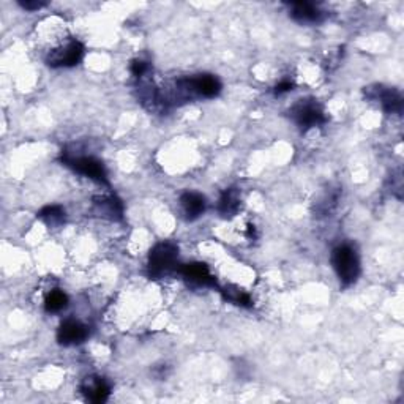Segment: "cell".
<instances>
[{
  "label": "cell",
  "instance_id": "cell-1",
  "mask_svg": "<svg viewBox=\"0 0 404 404\" xmlns=\"http://www.w3.org/2000/svg\"><path fill=\"white\" fill-rule=\"evenodd\" d=\"M332 264L343 286H351L360 275L358 254L351 245H340L332 253Z\"/></svg>",
  "mask_w": 404,
  "mask_h": 404
},
{
  "label": "cell",
  "instance_id": "cell-2",
  "mask_svg": "<svg viewBox=\"0 0 404 404\" xmlns=\"http://www.w3.org/2000/svg\"><path fill=\"white\" fill-rule=\"evenodd\" d=\"M179 256L177 245L171 242H161L155 245L148 254V273L153 278H160L169 273L176 267Z\"/></svg>",
  "mask_w": 404,
  "mask_h": 404
},
{
  "label": "cell",
  "instance_id": "cell-3",
  "mask_svg": "<svg viewBox=\"0 0 404 404\" xmlns=\"http://www.w3.org/2000/svg\"><path fill=\"white\" fill-rule=\"evenodd\" d=\"M291 117L297 123V127L303 130H309L313 127L324 125L327 122V117L324 111L314 99H300L294 108L291 109Z\"/></svg>",
  "mask_w": 404,
  "mask_h": 404
},
{
  "label": "cell",
  "instance_id": "cell-4",
  "mask_svg": "<svg viewBox=\"0 0 404 404\" xmlns=\"http://www.w3.org/2000/svg\"><path fill=\"white\" fill-rule=\"evenodd\" d=\"M180 90L186 95H196L204 98H214L221 92V83L212 74H197L195 78H185L177 81Z\"/></svg>",
  "mask_w": 404,
  "mask_h": 404
},
{
  "label": "cell",
  "instance_id": "cell-5",
  "mask_svg": "<svg viewBox=\"0 0 404 404\" xmlns=\"http://www.w3.org/2000/svg\"><path fill=\"white\" fill-rule=\"evenodd\" d=\"M62 161H64L67 166L73 167V169L76 172L83 174V176L95 180V182H98V183L108 185V174H106V169H104L102 161H98L92 157L74 158V157H68V155L62 157Z\"/></svg>",
  "mask_w": 404,
  "mask_h": 404
},
{
  "label": "cell",
  "instance_id": "cell-6",
  "mask_svg": "<svg viewBox=\"0 0 404 404\" xmlns=\"http://www.w3.org/2000/svg\"><path fill=\"white\" fill-rule=\"evenodd\" d=\"M84 55V46L79 41H70L65 48L55 49L48 55V65L49 67H74L78 65Z\"/></svg>",
  "mask_w": 404,
  "mask_h": 404
},
{
  "label": "cell",
  "instance_id": "cell-7",
  "mask_svg": "<svg viewBox=\"0 0 404 404\" xmlns=\"http://www.w3.org/2000/svg\"><path fill=\"white\" fill-rule=\"evenodd\" d=\"M365 95L370 99H377L385 113H389V114L401 113L403 98L400 93L393 89H389V87H384V85H375V87H368V89H365Z\"/></svg>",
  "mask_w": 404,
  "mask_h": 404
},
{
  "label": "cell",
  "instance_id": "cell-8",
  "mask_svg": "<svg viewBox=\"0 0 404 404\" xmlns=\"http://www.w3.org/2000/svg\"><path fill=\"white\" fill-rule=\"evenodd\" d=\"M87 337H89V328L76 319L64 321L57 330V341L64 346L81 344Z\"/></svg>",
  "mask_w": 404,
  "mask_h": 404
},
{
  "label": "cell",
  "instance_id": "cell-9",
  "mask_svg": "<svg viewBox=\"0 0 404 404\" xmlns=\"http://www.w3.org/2000/svg\"><path fill=\"white\" fill-rule=\"evenodd\" d=\"M179 272L182 273L185 279H188V281L197 286H210V288H216V286H218L215 277L210 273L209 267L204 263L185 264L180 267Z\"/></svg>",
  "mask_w": 404,
  "mask_h": 404
},
{
  "label": "cell",
  "instance_id": "cell-10",
  "mask_svg": "<svg viewBox=\"0 0 404 404\" xmlns=\"http://www.w3.org/2000/svg\"><path fill=\"white\" fill-rule=\"evenodd\" d=\"M289 15L297 22L314 24L324 20V11L312 2H292L289 5Z\"/></svg>",
  "mask_w": 404,
  "mask_h": 404
},
{
  "label": "cell",
  "instance_id": "cell-11",
  "mask_svg": "<svg viewBox=\"0 0 404 404\" xmlns=\"http://www.w3.org/2000/svg\"><path fill=\"white\" fill-rule=\"evenodd\" d=\"M81 391L92 403H104L109 398L111 389L103 377L90 376L84 379L83 385H81Z\"/></svg>",
  "mask_w": 404,
  "mask_h": 404
},
{
  "label": "cell",
  "instance_id": "cell-12",
  "mask_svg": "<svg viewBox=\"0 0 404 404\" xmlns=\"http://www.w3.org/2000/svg\"><path fill=\"white\" fill-rule=\"evenodd\" d=\"M180 204H182L186 220H190V221L199 218V216L206 212V207H207L206 197L195 191L183 193V195L180 196Z\"/></svg>",
  "mask_w": 404,
  "mask_h": 404
},
{
  "label": "cell",
  "instance_id": "cell-13",
  "mask_svg": "<svg viewBox=\"0 0 404 404\" xmlns=\"http://www.w3.org/2000/svg\"><path fill=\"white\" fill-rule=\"evenodd\" d=\"M93 202H95V210L102 216H106V218H111V220L122 218L123 206L117 197L114 196L95 197L93 199Z\"/></svg>",
  "mask_w": 404,
  "mask_h": 404
},
{
  "label": "cell",
  "instance_id": "cell-14",
  "mask_svg": "<svg viewBox=\"0 0 404 404\" xmlns=\"http://www.w3.org/2000/svg\"><path fill=\"white\" fill-rule=\"evenodd\" d=\"M240 209V196L237 188H228L218 202V212L223 216H234Z\"/></svg>",
  "mask_w": 404,
  "mask_h": 404
},
{
  "label": "cell",
  "instance_id": "cell-15",
  "mask_svg": "<svg viewBox=\"0 0 404 404\" xmlns=\"http://www.w3.org/2000/svg\"><path fill=\"white\" fill-rule=\"evenodd\" d=\"M223 297L226 298L228 302L234 303V305H239V307H245V308H251L253 307V300L250 294H246L245 291H242L239 288H235V286H228L221 291Z\"/></svg>",
  "mask_w": 404,
  "mask_h": 404
},
{
  "label": "cell",
  "instance_id": "cell-16",
  "mask_svg": "<svg viewBox=\"0 0 404 404\" xmlns=\"http://www.w3.org/2000/svg\"><path fill=\"white\" fill-rule=\"evenodd\" d=\"M68 307V295L64 291L54 289L48 294L45 300V309L48 313H59Z\"/></svg>",
  "mask_w": 404,
  "mask_h": 404
},
{
  "label": "cell",
  "instance_id": "cell-17",
  "mask_svg": "<svg viewBox=\"0 0 404 404\" xmlns=\"http://www.w3.org/2000/svg\"><path fill=\"white\" fill-rule=\"evenodd\" d=\"M40 218L49 226H57L65 220V210L60 206H46L39 212Z\"/></svg>",
  "mask_w": 404,
  "mask_h": 404
},
{
  "label": "cell",
  "instance_id": "cell-18",
  "mask_svg": "<svg viewBox=\"0 0 404 404\" xmlns=\"http://www.w3.org/2000/svg\"><path fill=\"white\" fill-rule=\"evenodd\" d=\"M130 70H132L134 78L141 79L142 76H146V74L148 73V70H151V65H148L147 62H144V60H133L132 67H130Z\"/></svg>",
  "mask_w": 404,
  "mask_h": 404
},
{
  "label": "cell",
  "instance_id": "cell-19",
  "mask_svg": "<svg viewBox=\"0 0 404 404\" xmlns=\"http://www.w3.org/2000/svg\"><path fill=\"white\" fill-rule=\"evenodd\" d=\"M18 4H20L24 10H29V11H35V10H40L43 7H46L45 2H39V0H26V2L20 0Z\"/></svg>",
  "mask_w": 404,
  "mask_h": 404
},
{
  "label": "cell",
  "instance_id": "cell-20",
  "mask_svg": "<svg viewBox=\"0 0 404 404\" xmlns=\"http://www.w3.org/2000/svg\"><path fill=\"white\" fill-rule=\"evenodd\" d=\"M292 87H294V84H292L291 81H283V83H279L275 87V93L277 95H283V93H286V92H291Z\"/></svg>",
  "mask_w": 404,
  "mask_h": 404
}]
</instances>
